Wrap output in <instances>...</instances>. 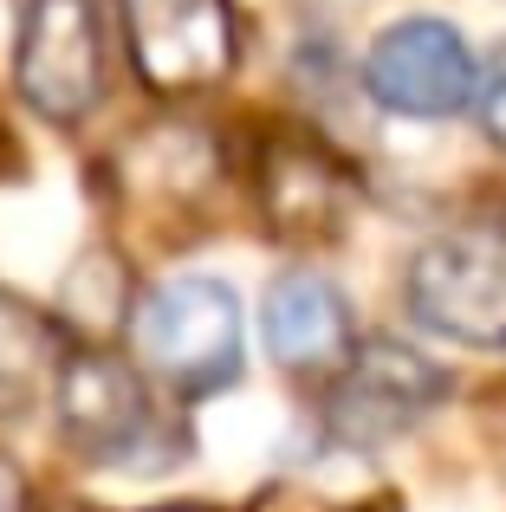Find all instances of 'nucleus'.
<instances>
[{
  "label": "nucleus",
  "instance_id": "1",
  "mask_svg": "<svg viewBox=\"0 0 506 512\" xmlns=\"http://www.w3.org/2000/svg\"><path fill=\"white\" fill-rule=\"evenodd\" d=\"M409 312L435 338L468 350H506V234L455 227L409 260Z\"/></svg>",
  "mask_w": 506,
  "mask_h": 512
},
{
  "label": "nucleus",
  "instance_id": "2",
  "mask_svg": "<svg viewBox=\"0 0 506 512\" xmlns=\"http://www.w3.org/2000/svg\"><path fill=\"white\" fill-rule=\"evenodd\" d=\"M137 350L169 389L202 396L241 370V305L221 279H169L137 312Z\"/></svg>",
  "mask_w": 506,
  "mask_h": 512
},
{
  "label": "nucleus",
  "instance_id": "3",
  "mask_svg": "<svg viewBox=\"0 0 506 512\" xmlns=\"http://www.w3.org/2000/svg\"><path fill=\"white\" fill-rule=\"evenodd\" d=\"M20 98L52 124H78L104 98V26L91 0H33L13 46Z\"/></svg>",
  "mask_w": 506,
  "mask_h": 512
},
{
  "label": "nucleus",
  "instance_id": "4",
  "mask_svg": "<svg viewBox=\"0 0 506 512\" xmlns=\"http://www.w3.org/2000/svg\"><path fill=\"white\" fill-rule=\"evenodd\" d=\"M442 389L448 376L422 350H409L403 338H370L364 350L344 357L338 389L325 402V422L344 448H383L403 428H416L442 402Z\"/></svg>",
  "mask_w": 506,
  "mask_h": 512
},
{
  "label": "nucleus",
  "instance_id": "5",
  "mask_svg": "<svg viewBox=\"0 0 506 512\" xmlns=\"http://www.w3.org/2000/svg\"><path fill=\"white\" fill-rule=\"evenodd\" d=\"M364 85L396 117H455L461 104H474L481 65L448 20H396L370 46Z\"/></svg>",
  "mask_w": 506,
  "mask_h": 512
},
{
  "label": "nucleus",
  "instance_id": "6",
  "mask_svg": "<svg viewBox=\"0 0 506 512\" xmlns=\"http://www.w3.org/2000/svg\"><path fill=\"white\" fill-rule=\"evenodd\" d=\"M124 33L143 85L156 91H202L234 65L228 0H124Z\"/></svg>",
  "mask_w": 506,
  "mask_h": 512
},
{
  "label": "nucleus",
  "instance_id": "7",
  "mask_svg": "<svg viewBox=\"0 0 506 512\" xmlns=\"http://www.w3.org/2000/svg\"><path fill=\"white\" fill-rule=\"evenodd\" d=\"M59 428L91 454V461H124L137 441L150 435V402L130 363L104 357V350H72L59 376Z\"/></svg>",
  "mask_w": 506,
  "mask_h": 512
},
{
  "label": "nucleus",
  "instance_id": "8",
  "mask_svg": "<svg viewBox=\"0 0 506 512\" xmlns=\"http://www.w3.org/2000/svg\"><path fill=\"white\" fill-rule=\"evenodd\" d=\"M260 331L286 370H325L351 350V305L325 273H279L266 286Z\"/></svg>",
  "mask_w": 506,
  "mask_h": 512
},
{
  "label": "nucleus",
  "instance_id": "9",
  "mask_svg": "<svg viewBox=\"0 0 506 512\" xmlns=\"http://www.w3.org/2000/svg\"><path fill=\"white\" fill-rule=\"evenodd\" d=\"M351 208V182L312 143H286L266 156V214L286 234H331Z\"/></svg>",
  "mask_w": 506,
  "mask_h": 512
},
{
  "label": "nucleus",
  "instance_id": "10",
  "mask_svg": "<svg viewBox=\"0 0 506 512\" xmlns=\"http://www.w3.org/2000/svg\"><path fill=\"white\" fill-rule=\"evenodd\" d=\"M72 344L46 312L0 299V415H26L46 389H59Z\"/></svg>",
  "mask_w": 506,
  "mask_h": 512
},
{
  "label": "nucleus",
  "instance_id": "11",
  "mask_svg": "<svg viewBox=\"0 0 506 512\" xmlns=\"http://www.w3.org/2000/svg\"><path fill=\"white\" fill-rule=\"evenodd\" d=\"M474 111H481V130L506 150V39L487 52L481 65V85H474Z\"/></svg>",
  "mask_w": 506,
  "mask_h": 512
},
{
  "label": "nucleus",
  "instance_id": "12",
  "mask_svg": "<svg viewBox=\"0 0 506 512\" xmlns=\"http://www.w3.org/2000/svg\"><path fill=\"white\" fill-rule=\"evenodd\" d=\"M0 512H26V480L13 474V461H0Z\"/></svg>",
  "mask_w": 506,
  "mask_h": 512
},
{
  "label": "nucleus",
  "instance_id": "13",
  "mask_svg": "<svg viewBox=\"0 0 506 512\" xmlns=\"http://www.w3.org/2000/svg\"><path fill=\"white\" fill-rule=\"evenodd\" d=\"M182 512H208V506H182Z\"/></svg>",
  "mask_w": 506,
  "mask_h": 512
}]
</instances>
